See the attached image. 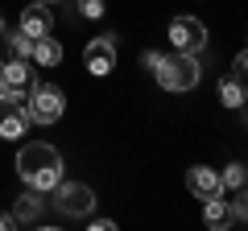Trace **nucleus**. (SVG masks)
<instances>
[{
  "instance_id": "7ed1b4c3",
  "label": "nucleus",
  "mask_w": 248,
  "mask_h": 231,
  "mask_svg": "<svg viewBox=\"0 0 248 231\" xmlns=\"http://www.w3.org/2000/svg\"><path fill=\"white\" fill-rule=\"evenodd\" d=\"M62 107H66V99H62L58 87H46V83H33V91H29V120H37V124H54L62 116Z\"/></svg>"
},
{
  "instance_id": "f3484780",
  "label": "nucleus",
  "mask_w": 248,
  "mask_h": 231,
  "mask_svg": "<svg viewBox=\"0 0 248 231\" xmlns=\"http://www.w3.org/2000/svg\"><path fill=\"white\" fill-rule=\"evenodd\" d=\"M83 17H104V0H79Z\"/></svg>"
},
{
  "instance_id": "f03ea898",
  "label": "nucleus",
  "mask_w": 248,
  "mask_h": 231,
  "mask_svg": "<svg viewBox=\"0 0 248 231\" xmlns=\"http://www.w3.org/2000/svg\"><path fill=\"white\" fill-rule=\"evenodd\" d=\"M145 66L157 74V83L166 91H190L199 83V62L195 54H174V58H161V54H145Z\"/></svg>"
},
{
  "instance_id": "423d86ee",
  "label": "nucleus",
  "mask_w": 248,
  "mask_h": 231,
  "mask_svg": "<svg viewBox=\"0 0 248 231\" xmlns=\"http://www.w3.org/2000/svg\"><path fill=\"white\" fill-rule=\"evenodd\" d=\"M91 206H95L91 186H83V182H58V211L62 215L83 219V215H91Z\"/></svg>"
},
{
  "instance_id": "a211bd4d",
  "label": "nucleus",
  "mask_w": 248,
  "mask_h": 231,
  "mask_svg": "<svg viewBox=\"0 0 248 231\" xmlns=\"http://www.w3.org/2000/svg\"><path fill=\"white\" fill-rule=\"evenodd\" d=\"M244 71H248V58H244V54H236V62H232V74H236V79H244Z\"/></svg>"
},
{
  "instance_id": "0eeeda50",
  "label": "nucleus",
  "mask_w": 248,
  "mask_h": 231,
  "mask_svg": "<svg viewBox=\"0 0 248 231\" xmlns=\"http://www.w3.org/2000/svg\"><path fill=\"white\" fill-rule=\"evenodd\" d=\"M83 62H87V71L91 74H112V66H116V37H95V42L83 50Z\"/></svg>"
},
{
  "instance_id": "9b49d317",
  "label": "nucleus",
  "mask_w": 248,
  "mask_h": 231,
  "mask_svg": "<svg viewBox=\"0 0 248 231\" xmlns=\"http://www.w3.org/2000/svg\"><path fill=\"white\" fill-rule=\"evenodd\" d=\"M29 58H33L37 66H58V62H62V45L54 42L50 33H46V37H33V54H29Z\"/></svg>"
},
{
  "instance_id": "39448f33",
  "label": "nucleus",
  "mask_w": 248,
  "mask_h": 231,
  "mask_svg": "<svg viewBox=\"0 0 248 231\" xmlns=\"http://www.w3.org/2000/svg\"><path fill=\"white\" fill-rule=\"evenodd\" d=\"M25 91H33V66H25V58L0 62V95H9V99L21 103Z\"/></svg>"
},
{
  "instance_id": "f8f14e48",
  "label": "nucleus",
  "mask_w": 248,
  "mask_h": 231,
  "mask_svg": "<svg viewBox=\"0 0 248 231\" xmlns=\"http://www.w3.org/2000/svg\"><path fill=\"white\" fill-rule=\"evenodd\" d=\"M203 202H207V211H203V219H207V227H215V231H223V227H232V223H236V219H232V206L223 202L219 194H215V198H203Z\"/></svg>"
},
{
  "instance_id": "6ab92c4d",
  "label": "nucleus",
  "mask_w": 248,
  "mask_h": 231,
  "mask_svg": "<svg viewBox=\"0 0 248 231\" xmlns=\"http://www.w3.org/2000/svg\"><path fill=\"white\" fill-rule=\"evenodd\" d=\"M9 227H17V219L13 215H0V231H9Z\"/></svg>"
},
{
  "instance_id": "412c9836",
  "label": "nucleus",
  "mask_w": 248,
  "mask_h": 231,
  "mask_svg": "<svg viewBox=\"0 0 248 231\" xmlns=\"http://www.w3.org/2000/svg\"><path fill=\"white\" fill-rule=\"evenodd\" d=\"M37 4H54V0H37Z\"/></svg>"
},
{
  "instance_id": "2eb2a0df",
  "label": "nucleus",
  "mask_w": 248,
  "mask_h": 231,
  "mask_svg": "<svg viewBox=\"0 0 248 231\" xmlns=\"http://www.w3.org/2000/svg\"><path fill=\"white\" fill-rule=\"evenodd\" d=\"M9 45H13V54H17V58H29V54H33V37H29V33H13Z\"/></svg>"
},
{
  "instance_id": "ddd939ff",
  "label": "nucleus",
  "mask_w": 248,
  "mask_h": 231,
  "mask_svg": "<svg viewBox=\"0 0 248 231\" xmlns=\"http://www.w3.org/2000/svg\"><path fill=\"white\" fill-rule=\"evenodd\" d=\"M37 215H42V194H21L17 206H13V219L25 223V219H37Z\"/></svg>"
},
{
  "instance_id": "f257e3e1",
  "label": "nucleus",
  "mask_w": 248,
  "mask_h": 231,
  "mask_svg": "<svg viewBox=\"0 0 248 231\" xmlns=\"http://www.w3.org/2000/svg\"><path fill=\"white\" fill-rule=\"evenodd\" d=\"M17 169H21V178H25L33 190H54V186L62 182V157H58V149L46 144V141L21 144Z\"/></svg>"
},
{
  "instance_id": "dca6fc26",
  "label": "nucleus",
  "mask_w": 248,
  "mask_h": 231,
  "mask_svg": "<svg viewBox=\"0 0 248 231\" xmlns=\"http://www.w3.org/2000/svg\"><path fill=\"white\" fill-rule=\"evenodd\" d=\"M219 182H223V186H232V190H240V186H244V165H228Z\"/></svg>"
},
{
  "instance_id": "6e6552de",
  "label": "nucleus",
  "mask_w": 248,
  "mask_h": 231,
  "mask_svg": "<svg viewBox=\"0 0 248 231\" xmlns=\"http://www.w3.org/2000/svg\"><path fill=\"white\" fill-rule=\"evenodd\" d=\"M25 128H29V112L17 99L0 95V136L4 141H17V136H25Z\"/></svg>"
},
{
  "instance_id": "1a4fd4ad",
  "label": "nucleus",
  "mask_w": 248,
  "mask_h": 231,
  "mask_svg": "<svg viewBox=\"0 0 248 231\" xmlns=\"http://www.w3.org/2000/svg\"><path fill=\"white\" fill-rule=\"evenodd\" d=\"M186 186H190V194H199V198H215V194H223L219 173H215V169H207V165H195V169H190V173H186Z\"/></svg>"
},
{
  "instance_id": "20e7f679",
  "label": "nucleus",
  "mask_w": 248,
  "mask_h": 231,
  "mask_svg": "<svg viewBox=\"0 0 248 231\" xmlns=\"http://www.w3.org/2000/svg\"><path fill=\"white\" fill-rule=\"evenodd\" d=\"M170 42L178 54H199L207 45V29L199 17H174L170 21Z\"/></svg>"
},
{
  "instance_id": "4468645a",
  "label": "nucleus",
  "mask_w": 248,
  "mask_h": 231,
  "mask_svg": "<svg viewBox=\"0 0 248 231\" xmlns=\"http://www.w3.org/2000/svg\"><path fill=\"white\" fill-rule=\"evenodd\" d=\"M219 99L228 107H236L240 112V103H244V79H236V74H232V79H223L219 83Z\"/></svg>"
},
{
  "instance_id": "9d476101",
  "label": "nucleus",
  "mask_w": 248,
  "mask_h": 231,
  "mask_svg": "<svg viewBox=\"0 0 248 231\" xmlns=\"http://www.w3.org/2000/svg\"><path fill=\"white\" fill-rule=\"evenodd\" d=\"M50 9L46 4H33V9H25L21 13V33H29V37H46L50 33Z\"/></svg>"
},
{
  "instance_id": "aec40b11",
  "label": "nucleus",
  "mask_w": 248,
  "mask_h": 231,
  "mask_svg": "<svg viewBox=\"0 0 248 231\" xmlns=\"http://www.w3.org/2000/svg\"><path fill=\"white\" fill-rule=\"evenodd\" d=\"M0 37H4V17H0Z\"/></svg>"
}]
</instances>
